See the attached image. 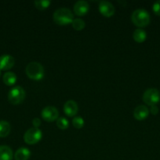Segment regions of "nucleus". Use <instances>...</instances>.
I'll use <instances>...</instances> for the list:
<instances>
[{
	"instance_id": "f257e3e1",
	"label": "nucleus",
	"mask_w": 160,
	"mask_h": 160,
	"mask_svg": "<svg viewBox=\"0 0 160 160\" xmlns=\"http://www.w3.org/2000/svg\"><path fill=\"white\" fill-rule=\"evenodd\" d=\"M53 21L59 26H66L74 20V15L67 8H59L53 14Z\"/></svg>"
},
{
	"instance_id": "f03ea898",
	"label": "nucleus",
	"mask_w": 160,
	"mask_h": 160,
	"mask_svg": "<svg viewBox=\"0 0 160 160\" xmlns=\"http://www.w3.org/2000/svg\"><path fill=\"white\" fill-rule=\"evenodd\" d=\"M131 20L138 28H145L150 23V15L145 9H137L132 13Z\"/></svg>"
},
{
	"instance_id": "7ed1b4c3",
	"label": "nucleus",
	"mask_w": 160,
	"mask_h": 160,
	"mask_svg": "<svg viewBox=\"0 0 160 160\" xmlns=\"http://www.w3.org/2000/svg\"><path fill=\"white\" fill-rule=\"evenodd\" d=\"M25 73L33 81H40L44 77V68L39 62H31L27 65Z\"/></svg>"
},
{
	"instance_id": "20e7f679",
	"label": "nucleus",
	"mask_w": 160,
	"mask_h": 160,
	"mask_svg": "<svg viewBox=\"0 0 160 160\" xmlns=\"http://www.w3.org/2000/svg\"><path fill=\"white\" fill-rule=\"evenodd\" d=\"M25 98V91L20 86H15L9 90L8 93V100L13 105H19Z\"/></svg>"
},
{
	"instance_id": "39448f33",
	"label": "nucleus",
	"mask_w": 160,
	"mask_h": 160,
	"mask_svg": "<svg viewBox=\"0 0 160 160\" xmlns=\"http://www.w3.org/2000/svg\"><path fill=\"white\" fill-rule=\"evenodd\" d=\"M42 138V133L39 128H31L24 134V141L28 145H33L40 142Z\"/></svg>"
},
{
	"instance_id": "423d86ee",
	"label": "nucleus",
	"mask_w": 160,
	"mask_h": 160,
	"mask_svg": "<svg viewBox=\"0 0 160 160\" xmlns=\"http://www.w3.org/2000/svg\"><path fill=\"white\" fill-rule=\"evenodd\" d=\"M142 98L147 106H156L160 101V92L156 88H149L144 92Z\"/></svg>"
},
{
	"instance_id": "0eeeda50",
	"label": "nucleus",
	"mask_w": 160,
	"mask_h": 160,
	"mask_svg": "<svg viewBox=\"0 0 160 160\" xmlns=\"http://www.w3.org/2000/svg\"><path fill=\"white\" fill-rule=\"evenodd\" d=\"M41 117L45 121L53 122L59 118V112L54 106H45L41 112Z\"/></svg>"
},
{
	"instance_id": "6e6552de",
	"label": "nucleus",
	"mask_w": 160,
	"mask_h": 160,
	"mask_svg": "<svg viewBox=\"0 0 160 160\" xmlns=\"http://www.w3.org/2000/svg\"><path fill=\"white\" fill-rule=\"evenodd\" d=\"M99 12L101 15L105 17H111L113 16L115 12V9L113 4L108 1H101L100 2L98 5Z\"/></svg>"
},
{
	"instance_id": "1a4fd4ad",
	"label": "nucleus",
	"mask_w": 160,
	"mask_h": 160,
	"mask_svg": "<svg viewBox=\"0 0 160 160\" xmlns=\"http://www.w3.org/2000/svg\"><path fill=\"white\" fill-rule=\"evenodd\" d=\"M89 9V3L84 0H79V1L76 2L73 6V10L75 15L77 16H85L87 14Z\"/></svg>"
},
{
	"instance_id": "9d476101",
	"label": "nucleus",
	"mask_w": 160,
	"mask_h": 160,
	"mask_svg": "<svg viewBox=\"0 0 160 160\" xmlns=\"http://www.w3.org/2000/svg\"><path fill=\"white\" fill-rule=\"evenodd\" d=\"M15 64V59L10 55H3L0 56V70H9Z\"/></svg>"
},
{
	"instance_id": "9b49d317",
	"label": "nucleus",
	"mask_w": 160,
	"mask_h": 160,
	"mask_svg": "<svg viewBox=\"0 0 160 160\" xmlns=\"http://www.w3.org/2000/svg\"><path fill=\"white\" fill-rule=\"evenodd\" d=\"M78 111V106L76 102L74 100H67L64 105V112L67 117H72L77 114Z\"/></svg>"
},
{
	"instance_id": "f8f14e48",
	"label": "nucleus",
	"mask_w": 160,
	"mask_h": 160,
	"mask_svg": "<svg viewBox=\"0 0 160 160\" xmlns=\"http://www.w3.org/2000/svg\"><path fill=\"white\" fill-rule=\"evenodd\" d=\"M149 109L146 106L144 105H141V106H138L135 108L134 111H133V117L136 119V120H144L148 117L149 115Z\"/></svg>"
},
{
	"instance_id": "ddd939ff",
	"label": "nucleus",
	"mask_w": 160,
	"mask_h": 160,
	"mask_svg": "<svg viewBox=\"0 0 160 160\" xmlns=\"http://www.w3.org/2000/svg\"><path fill=\"white\" fill-rule=\"evenodd\" d=\"M31 156V152L28 148H18L14 154L15 160H28Z\"/></svg>"
},
{
	"instance_id": "4468645a",
	"label": "nucleus",
	"mask_w": 160,
	"mask_h": 160,
	"mask_svg": "<svg viewBox=\"0 0 160 160\" xmlns=\"http://www.w3.org/2000/svg\"><path fill=\"white\" fill-rule=\"evenodd\" d=\"M13 155L11 148L7 145H0V160H12Z\"/></svg>"
},
{
	"instance_id": "2eb2a0df",
	"label": "nucleus",
	"mask_w": 160,
	"mask_h": 160,
	"mask_svg": "<svg viewBox=\"0 0 160 160\" xmlns=\"http://www.w3.org/2000/svg\"><path fill=\"white\" fill-rule=\"evenodd\" d=\"M17 75L13 73V72L8 71L4 73L3 77V81L5 84L7 86H13L17 81Z\"/></svg>"
},
{
	"instance_id": "dca6fc26",
	"label": "nucleus",
	"mask_w": 160,
	"mask_h": 160,
	"mask_svg": "<svg viewBox=\"0 0 160 160\" xmlns=\"http://www.w3.org/2000/svg\"><path fill=\"white\" fill-rule=\"evenodd\" d=\"M133 40L137 43H143L144 41L147 38V34H146L145 31L141 28H138L134 31L133 34Z\"/></svg>"
},
{
	"instance_id": "f3484780",
	"label": "nucleus",
	"mask_w": 160,
	"mask_h": 160,
	"mask_svg": "<svg viewBox=\"0 0 160 160\" xmlns=\"http://www.w3.org/2000/svg\"><path fill=\"white\" fill-rule=\"evenodd\" d=\"M11 127L9 122L1 120L0 121V138H6L10 133Z\"/></svg>"
},
{
	"instance_id": "a211bd4d",
	"label": "nucleus",
	"mask_w": 160,
	"mask_h": 160,
	"mask_svg": "<svg viewBox=\"0 0 160 160\" xmlns=\"http://www.w3.org/2000/svg\"><path fill=\"white\" fill-rule=\"evenodd\" d=\"M72 28L75 30V31H82L86 27V23H85L84 20L83 19L80 18H75L74 19V20L72 23Z\"/></svg>"
},
{
	"instance_id": "6ab92c4d",
	"label": "nucleus",
	"mask_w": 160,
	"mask_h": 160,
	"mask_svg": "<svg viewBox=\"0 0 160 160\" xmlns=\"http://www.w3.org/2000/svg\"><path fill=\"white\" fill-rule=\"evenodd\" d=\"M50 1L49 0H38L34 2V5L35 8H37L39 10H44L47 9L50 6Z\"/></svg>"
},
{
	"instance_id": "aec40b11",
	"label": "nucleus",
	"mask_w": 160,
	"mask_h": 160,
	"mask_svg": "<svg viewBox=\"0 0 160 160\" xmlns=\"http://www.w3.org/2000/svg\"><path fill=\"white\" fill-rule=\"evenodd\" d=\"M56 124L57 128L61 130H66L69 127V122L65 117H59L56 120Z\"/></svg>"
},
{
	"instance_id": "412c9836",
	"label": "nucleus",
	"mask_w": 160,
	"mask_h": 160,
	"mask_svg": "<svg viewBox=\"0 0 160 160\" xmlns=\"http://www.w3.org/2000/svg\"><path fill=\"white\" fill-rule=\"evenodd\" d=\"M85 121L82 117H75L72 120V124H73L74 128L76 129H81L84 126Z\"/></svg>"
},
{
	"instance_id": "4be33fe9",
	"label": "nucleus",
	"mask_w": 160,
	"mask_h": 160,
	"mask_svg": "<svg viewBox=\"0 0 160 160\" xmlns=\"http://www.w3.org/2000/svg\"><path fill=\"white\" fill-rule=\"evenodd\" d=\"M152 10H153L154 13L157 16L160 17V0L155 2L152 6Z\"/></svg>"
},
{
	"instance_id": "5701e85b",
	"label": "nucleus",
	"mask_w": 160,
	"mask_h": 160,
	"mask_svg": "<svg viewBox=\"0 0 160 160\" xmlns=\"http://www.w3.org/2000/svg\"><path fill=\"white\" fill-rule=\"evenodd\" d=\"M32 125L34 128H39V127L41 125V120L39 118H34L32 120Z\"/></svg>"
},
{
	"instance_id": "b1692460",
	"label": "nucleus",
	"mask_w": 160,
	"mask_h": 160,
	"mask_svg": "<svg viewBox=\"0 0 160 160\" xmlns=\"http://www.w3.org/2000/svg\"><path fill=\"white\" fill-rule=\"evenodd\" d=\"M149 111H150L153 115H156V114L158 112V109L156 106H151V109Z\"/></svg>"
},
{
	"instance_id": "393cba45",
	"label": "nucleus",
	"mask_w": 160,
	"mask_h": 160,
	"mask_svg": "<svg viewBox=\"0 0 160 160\" xmlns=\"http://www.w3.org/2000/svg\"><path fill=\"white\" fill-rule=\"evenodd\" d=\"M0 75H1V70H0Z\"/></svg>"
}]
</instances>
